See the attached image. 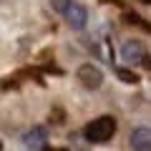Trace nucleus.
Returning a JSON list of instances; mask_svg holds the SVG:
<instances>
[{
    "instance_id": "nucleus-2",
    "label": "nucleus",
    "mask_w": 151,
    "mask_h": 151,
    "mask_svg": "<svg viewBox=\"0 0 151 151\" xmlns=\"http://www.w3.org/2000/svg\"><path fill=\"white\" fill-rule=\"evenodd\" d=\"M78 81L83 83L86 88H91V91H96L98 86L103 83V73L96 68V65H91V63H86V65H81L78 68Z\"/></svg>"
},
{
    "instance_id": "nucleus-8",
    "label": "nucleus",
    "mask_w": 151,
    "mask_h": 151,
    "mask_svg": "<svg viewBox=\"0 0 151 151\" xmlns=\"http://www.w3.org/2000/svg\"><path fill=\"white\" fill-rule=\"evenodd\" d=\"M70 3H73V0H50V5H53V8H55L58 13H65V10H68V5H70Z\"/></svg>"
},
{
    "instance_id": "nucleus-11",
    "label": "nucleus",
    "mask_w": 151,
    "mask_h": 151,
    "mask_svg": "<svg viewBox=\"0 0 151 151\" xmlns=\"http://www.w3.org/2000/svg\"><path fill=\"white\" fill-rule=\"evenodd\" d=\"M139 3H144V5H151V0H139Z\"/></svg>"
},
{
    "instance_id": "nucleus-7",
    "label": "nucleus",
    "mask_w": 151,
    "mask_h": 151,
    "mask_svg": "<svg viewBox=\"0 0 151 151\" xmlns=\"http://www.w3.org/2000/svg\"><path fill=\"white\" fill-rule=\"evenodd\" d=\"M119 78H121L124 83H131V86L139 83V76H136L134 70H126V68H119Z\"/></svg>"
},
{
    "instance_id": "nucleus-6",
    "label": "nucleus",
    "mask_w": 151,
    "mask_h": 151,
    "mask_svg": "<svg viewBox=\"0 0 151 151\" xmlns=\"http://www.w3.org/2000/svg\"><path fill=\"white\" fill-rule=\"evenodd\" d=\"M134 151H151V129H136L131 134Z\"/></svg>"
},
{
    "instance_id": "nucleus-10",
    "label": "nucleus",
    "mask_w": 151,
    "mask_h": 151,
    "mask_svg": "<svg viewBox=\"0 0 151 151\" xmlns=\"http://www.w3.org/2000/svg\"><path fill=\"white\" fill-rule=\"evenodd\" d=\"M43 151H68V149H55V146H43Z\"/></svg>"
},
{
    "instance_id": "nucleus-1",
    "label": "nucleus",
    "mask_w": 151,
    "mask_h": 151,
    "mask_svg": "<svg viewBox=\"0 0 151 151\" xmlns=\"http://www.w3.org/2000/svg\"><path fill=\"white\" fill-rule=\"evenodd\" d=\"M116 134V119L113 116H98L96 121L86 126V139L91 144H106L111 141V136Z\"/></svg>"
},
{
    "instance_id": "nucleus-9",
    "label": "nucleus",
    "mask_w": 151,
    "mask_h": 151,
    "mask_svg": "<svg viewBox=\"0 0 151 151\" xmlns=\"http://www.w3.org/2000/svg\"><path fill=\"white\" fill-rule=\"evenodd\" d=\"M141 65H144L146 70H151V55H149V53L144 55V60H141Z\"/></svg>"
},
{
    "instance_id": "nucleus-4",
    "label": "nucleus",
    "mask_w": 151,
    "mask_h": 151,
    "mask_svg": "<svg viewBox=\"0 0 151 151\" xmlns=\"http://www.w3.org/2000/svg\"><path fill=\"white\" fill-rule=\"evenodd\" d=\"M63 15H65V20H68L70 28H76V30H83V28H86L88 13H86V8H83V5H78V3H70L68 10H65Z\"/></svg>"
},
{
    "instance_id": "nucleus-5",
    "label": "nucleus",
    "mask_w": 151,
    "mask_h": 151,
    "mask_svg": "<svg viewBox=\"0 0 151 151\" xmlns=\"http://www.w3.org/2000/svg\"><path fill=\"white\" fill-rule=\"evenodd\" d=\"M45 139H48V134H45L43 126H35V129H30L25 136H23V141H25L28 149H43V146H45Z\"/></svg>"
},
{
    "instance_id": "nucleus-3",
    "label": "nucleus",
    "mask_w": 151,
    "mask_h": 151,
    "mask_svg": "<svg viewBox=\"0 0 151 151\" xmlns=\"http://www.w3.org/2000/svg\"><path fill=\"white\" fill-rule=\"evenodd\" d=\"M144 55H146V50H144V45H141L139 40H126L124 48H121V58L129 65H139L141 60H144Z\"/></svg>"
},
{
    "instance_id": "nucleus-12",
    "label": "nucleus",
    "mask_w": 151,
    "mask_h": 151,
    "mask_svg": "<svg viewBox=\"0 0 151 151\" xmlns=\"http://www.w3.org/2000/svg\"><path fill=\"white\" fill-rule=\"evenodd\" d=\"M0 149H3V144H0Z\"/></svg>"
}]
</instances>
